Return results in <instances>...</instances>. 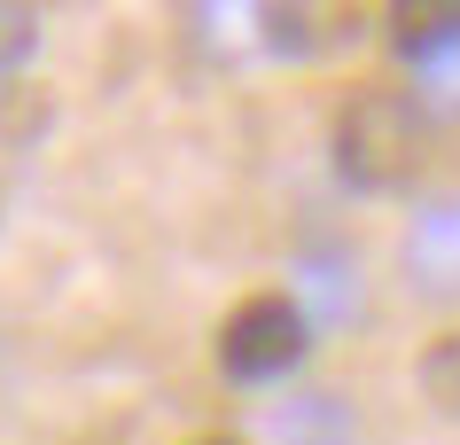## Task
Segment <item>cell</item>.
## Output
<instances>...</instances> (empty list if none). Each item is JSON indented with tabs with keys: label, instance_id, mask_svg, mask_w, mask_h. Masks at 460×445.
<instances>
[{
	"label": "cell",
	"instance_id": "ba28073f",
	"mask_svg": "<svg viewBox=\"0 0 460 445\" xmlns=\"http://www.w3.org/2000/svg\"><path fill=\"white\" fill-rule=\"evenodd\" d=\"M203 445H243V438H203Z\"/></svg>",
	"mask_w": 460,
	"mask_h": 445
},
{
	"label": "cell",
	"instance_id": "6da1fadb",
	"mask_svg": "<svg viewBox=\"0 0 460 445\" xmlns=\"http://www.w3.org/2000/svg\"><path fill=\"white\" fill-rule=\"evenodd\" d=\"M429 165V110L398 86H359L336 118V173L367 196H398Z\"/></svg>",
	"mask_w": 460,
	"mask_h": 445
},
{
	"label": "cell",
	"instance_id": "3957f363",
	"mask_svg": "<svg viewBox=\"0 0 460 445\" xmlns=\"http://www.w3.org/2000/svg\"><path fill=\"white\" fill-rule=\"evenodd\" d=\"M390 48L406 63H437V55L460 48V0H437V8H390Z\"/></svg>",
	"mask_w": 460,
	"mask_h": 445
},
{
	"label": "cell",
	"instance_id": "7a4b0ae2",
	"mask_svg": "<svg viewBox=\"0 0 460 445\" xmlns=\"http://www.w3.org/2000/svg\"><path fill=\"white\" fill-rule=\"evenodd\" d=\"M313 352V328L296 313V297L266 289V297H243L226 321H218V368L234 383H281Z\"/></svg>",
	"mask_w": 460,
	"mask_h": 445
},
{
	"label": "cell",
	"instance_id": "52a82bcc",
	"mask_svg": "<svg viewBox=\"0 0 460 445\" xmlns=\"http://www.w3.org/2000/svg\"><path fill=\"white\" fill-rule=\"evenodd\" d=\"M40 118H48L40 86H0V133H8V141H16V133H40Z\"/></svg>",
	"mask_w": 460,
	"mask_h": 445
},
{
	"label": "cell",
	"instance_id": "8992f818",
	"mask_svg": "<svg viewBox=\"0 0 460 445\" xmlns=\"http://www.w3.org/2000/svg\"><path fill=\"white\" fill-rule=\"evenodd\" d=\"M31 48H40V16H31V8H16V0H0V78L24 71Z\"/></svg>",
	"mask_w": 460,
	"mask_h": 445
},
{
	"label": "cell",
	"instance_id": "277c9868",
	"mask_svg": "<svg viewBox=\"0 0 460 445\" xmlns=\"http://www.w3.org/2000/svg\"><path fill=\"white\" fill-rule=\"evenodd\" d=\"M413 273L421 289H460V203H437L413 227Z\"/></svg>",
	"mask_w": 460,
	"mask_h": 445
},
{
	"label": "cell",
	"instance_id": "5b68a950",
	"mask_svg": "<svg viewBox=\"0 0 460 445\" xmlns=\"http://www.w3.org/2000/svg\"><path fill=\"white\" fill-rule=\"evenodd\" d=\"M421 391H429V406L460 414V328H453V336H437V344L421 352Z\"/></svg>",
	"mask_w": 460,
	"mask_h": 445
}]
</instances>
